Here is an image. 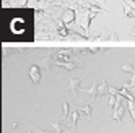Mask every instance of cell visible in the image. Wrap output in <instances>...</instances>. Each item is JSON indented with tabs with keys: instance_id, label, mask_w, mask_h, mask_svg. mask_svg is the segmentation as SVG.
Segmentation results:
<instances>
[{
	"instance_id": "6da1fadb",
	"label": "cell",
	"mask_w": 135,
	"mask_h": 133,
	"mask_svg": "<svg viewBox=\"0 0 135 133\" xmlns=\"http://www.w3.org/2000/svg\"><path fill=\"white\" fill-rule=\"evenodd\" d=\"M106 89H108V83L104 81V83H101V84H99L98 88H96V84H94L91 89H88V93L91 94L93 98H96V96H99V94H104V93H106Z\"/></svg>"
},
{
	"instance_id": "7a4b0ae2",
	"label": "cell",
	"mask_w": 135,
	"mask_h": 133,
	"mask_svg": "<svg viewBox=\"0 0 135 133\" xmlns=\"http://www.w3.org/2000/svg\"><path fill=\"white\" fill-rule=\"evenodd\" d=\"M30 76L33 78V83H39V68H37V66H31Z\"/></svg>"
},
{
	"instance_id": "3957f363",
	"label": "cell",
	"mask_w": 135,
	"mask_h": 133,
	"mask_svg": "<svg viewBox=\"0 0 135 133\" xmlns=\"http://www.w3.org/2000/svg\"><path fill=\"white\" fill-rule=\"evenodd\" d=\"M80 83H81V80L70 78V89H72L73 93H76V91H78V86H80Z\"/></svg>"
},
{
	"instance_id": "277c9868",
	"label": "cell",
	"mask_w": 135,
	"mask_h": 133,
	"mask_svg": "<svg viewBox=\"0 0 135 133\" xmlns=\"http://www.w3.org/2000/svg\"><path fill=\"white\" fill-rule=\"evenodd\" d=\"M122 70H124V71H132V73H133V68H132L130 65H124V66H122Z\"/></svg>"
}]
</instances>
